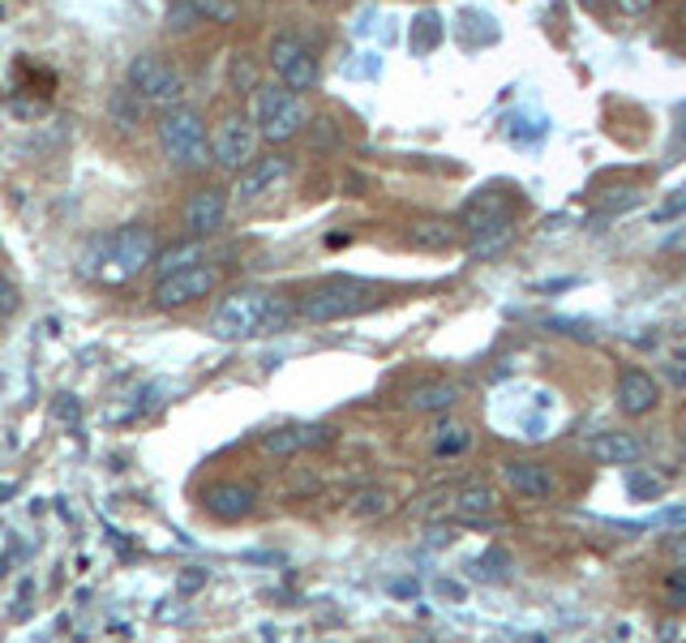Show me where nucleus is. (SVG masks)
Here are the masks:
<instances>
[{"label": "nucleus", "instance_id": "obj_1", "mask_svg": "<svg viewBox=\"0 0 686 643\" xmlns=\"http://www.w3.org/2000/svg\"><path fill=\"white\" fill-rule=\"evenodd\" d=\"M160 258V241L146 224H124L108 237H95L81 253V271L99 283H124L142 275Z\"/></svg>", "mask_w": 686, "mask_h": 643}, {"label": "nucleus", "instance_id": "obj_2", "mask_svg": "<svg viewBox=\"0 0 686 643\" xmlns=\"http://www.w3.org/2000/svg\"><path fill=\"white\" fill-rule=\"evenodd\" d=\"M292 318V305L275 296V292H262V287H241L232 296H224L210 314V335L219 344H241L253 335H271L283 330Z\"/></svg>", "mask_w": 686, "mask_h": 643}, {"label": "nucleus", "instance_id": "obj_3", "mask_svg": "<svg viewBox=\"0 0 686 643\" xmlns=\"http://www.w3.org/2000/svg\"><path fill=\"white\" fill-rule=\"evenodd\" d=\"M160 151L163 160L181 172H203L206 163H215L206 124L194 108H167L160 117Z\"/></svg>", "mask_w": 686, "mask_h": 643}, {"label": "nucleus", "instance_id": "obj_4", "mask_svg": "<svg viewBox=\"0 0 686 643\" xmlns=\"http://www.w3.org/2000/svg\"><path fill=\"white\" fill-rule=\"evenodd\" d=\"M253 124H258L262 142L280 146V142H292L309 124V108H305L301 90H292L283 81H271V86L253 90Z\"/></svg>", "mask_w": 686, "mask_h": 643}, {"label": "nucleus", "instance_id": "obj_5", "mask_svg": "<svg viewBox=\"0 0 686 643\" xmlns=\"http://www.w3.org/2000/svg\"><path fill=\"white\" fill-rule=\"evenodd\" d=\"M382 305V292L364 280H330L318 283L314 292H305L296 301V314L305 322H339V318H357L364 309Z\"/></svg>", "mask_w": 686, "mask_h": 643}, {"label": "nucleus", "instance_id": "obj_6", "mask_svg": "<svg viewBox=\"0 0 686 643\" xmlns=\"http://www.w3.org/2000/svg\"><path fill=\"white\" fill-rule=\"evenodd\" d=\"M124 81L151 103V108H181V99H185V78H181V69L172 65V61H163L160 52H138L133 61H129V69H124Z\"/></svg>", "mask_w": 686, "mask_h": 643}, {"label": "nucleus", "instance_id": "obj_7", "mask_svg": "<svg viewBox=\"0 0 686 643\" xmlns=\"http://www.w3.org/2000/svg\"><path fill=\"white\" fill-rule=\"evenodd\" d=\"M258 142H262V133H258L253 117H228V121L215 124V133H210L215 163L228 167V172H244L249 163L258 160Z\"/></svg>", "mask_w": 686, "mask_h": 643}, {"label": "nucleus", "instance_id": "obj_8", "mask_svg": "<svg viewBox=\"0 0 686 643\" xmlns=\"http://www.w3.org/2000/svg\"><path fill=\"white\" fill-rule=\"evenodd\" d=\"M266 61H271V74L283 81V86H292V90H314L318 86V56L305 47V43L296 40V35H275L271 40V52H266Z\"/></svg>", "mask_w": 686, "mask_h": 643}, {"label": "nucleus", "instance_id": "obj_9", "mask_svg": "<svg viewBox=\"0 0 686 643\" xmlns=\"http://www.w3.org/2000/svg\"><path fill=\"white\" fill-rule=\"evenodd\" d=\"M215 283H219V271L206 266V262H194V266H185V271L160 275V283H155V305H160V309H185V305L210 296Z\"/></svg>", "mask_w": 686, "mask_h": 643}, {"label": "nucleus", "instance_id": "obj_10", "mask_svg": "<svg viewBox=\"0 0 686 643\" xmlns=\"http://www.w3.org/2000/svg\"><path fill=\"white\" fill-rule=\"evenodd\" d=\"M203 506L219 523H241V520H249L253 506H258V489L244 481H215L203 493Z\"/></svg>", "mask_w": 686, "mask_h": 643}, {"label": "nucleus", "instance_id": "obj_11", "mask_svg": "<svg viewBox=\"0 0 686 643\" xmlns=\"http://www.w3.org/2000/svg\"><path fill=\"white\" fill-rule=\"evenodd\" d=\"M502 481H507V489L515 498H524V502H549L558 493L554 472L545 464H536V459H511V464H502Z\"/></svg>", "mask_w": 686, "mask_h": 643}, {"label": "nucleus", "instance_id": "obj_12", "mask_svg": "<svg viewBox=\"0 0 686 643\" xmlns=\"http://www.w3.org/2000/svg\"><path fill=\"white\" fill-rule=\"evenodd\" d=\"M511 224H515V206H511V198H502L498 189H481L477 198L468 201V210H464V228H468L472 237L511 232Z\"/></svg>", "mask_w": 686, "mask_h": 643}, {"label": "nucleus", "instance_id": "obj_13", "mask_svg": "<svg viewBox=\"0 0 686 643\" xmlns=\"http://www.w3.org/2000/svg\"><path fill=\"white\" fill-rule=\"evenodd\" d=\"M181 219H185V232L189 237H215L224 228V219H228V194L224 189H210V185L198 189V194H189Z\"/></svg>", "mask_w": 686, "mask_h": 643}, {"label": "nucleus", "instance_id": "obj_14", "mask_svg": "<svg viewBox=\"0 0 686 643\" xmlns=\"http://www.w3.org/2000/svg\"><path fill=\"white\" fill-rule=\"evenodd\" d=\"M335 443V425H283L262 434V450L266 455H301V450H318V446Z\"/></svg>", "mask_w": 686, "mask_h": 643}, {"label": "nucleus", "instance_id": "obj_15", "mask_svg": "<svg viewBox=\"0 0 686 643\" xmlns=\"http://www.w3.org/2000/svg\"><path fill=\"white\" fill-rule=\"evenodd\" d=\"M292 176V160L287 155H262V160H253L249 167L241 172V181H237V198L241 201H253L262 198V194H271L275 185H283Z\"/></svg>", "mask_w": 686, "mask_h": 643}, {"label": "nucleus", "instance_id": "obj_16", "mask_svg": "<svg viewBox=\"0 0 686 643\" xmlns=\"http://www.w3.org/2000/svg\"><path fill=\"white\" fill-rule=\"evenodd\" d=\"M656 403H661V386H656L652 373H644V369H627V373L618 378V407H622L627 416H647V412H656Z\"/></svg>", "mask_w": 686, "mask_h": 643}, {"label": "nucleus", "instance_id": "obj_17", "mask_svg": "<svg viewBox=\"0 0 686 643\" xmlns=\"http://www.w3.org/2000/svg\"><path fill=\"white\" fill-rule=\"evenodd\" d=\"M592 459L597 464H609V468H631V464H640L644 459V438H635V434H622V429H606V434H597L592 443Z\"/></svg>", "mask_w": 686, "mask_h": 643}, {"label": "nucleus", "instance_id": "obj_18", "mask_svg": "<svg viewBox=\"0 0 686 643\" xmlns=\"http://www.w3.org/2000/svg\"><path fill=\"white\" fill-rule=\"evenodd\" d=\"M459 400H464V386H459V382H450V378H434V382L412 386L407 407H412V412H446V407H455Z\"/></svg>", "mask_w": 686, "mask_h": 643}, {"label": "nucleus", "instance_id": "obj_19", "mask_svg": "<svg viewBox=\"0 0 686 643\" xmlns=\"http://www.w3.org/2000/svg\"><path fill=\"white\" fill-rule=\"evenodd\" d=\"M210 18H232V4L228 0H176L167 9V26L172 31H189V26L210 22Z\"/></svg>", "mask_w": 686, "mask_h": 643}, {"label": "nucleus", "instance_id": "obj_20", "mask_svg": "<svg viewBox=\"0 0 686 643\" xmlns=\"http://www.w3.org/2000/svg\"><path fill=\"white\" fill-rule=\"evenodd\" d=\"M459 237H464V224H455V219H416L407 228L412 249H450V244H459Z\"/></svg>", "mask_w": 686, "mask_h": 643}, {"label": "nucleus", "instance_id": "obj_21", "mask_svg": "<svg viewBox=\"0 0 686 643\" xmlns=\"http://www.w3.org/2000/svg\"><path fill=\"white\" fill-rule=\"evenodd\" d=\"M493 511H498V493H493L489 484H464V489L455 493V515H459V520L489 523Z\"/></svg>", "mask_w": 686, "mask_h": 643}, {"label": "nucleus", "instance_id": "obj_22", "mask_svg": "<svg viewBox=\"0 0 686 643\" xmlns=\"http://www.w3.org/2000/svg\"><path fill=\"white\" fill-rule=\"evenodd\" d=\"M142 103H146V99H142V95H138V90L124 81L121 90H112V99H108V112H112V121L121 124V129H133V124L142 121Z\"/></svg>", "mask_w": 686, "mask_h": 643}, {"label": "nucleus", "instance_id": "obj_23", "mask_svg": "<svg viewBox=\"0 0 686 643\" xmlns=\"http://www.w3.org/2000/svg\"><path fill=\"white\" fill-rule=\"evenodd\" d=\"M391 511V493L386 489H357L352 498H348V515L352 520H378V515H386Z\"/></svg>", "mask_w": 686, "mask_h": 643}, {"label": "nucleus", "instance_id": "obj_24", "mask_svg": "<svg viewBox=\"0 0 686 643\" xmlns=\"http://www.w3.org/2000/svg\"><path fill=\"white\" fill-rule=\"evenodd\" d=\"M194 241H198V237H194ZM194 241L176 244V249H163L160 258H155V271H160V275H172V271H185V266H194V262L203 258V249H198Z\"/></svg>", "mask_w": 686, "mask_h": 643}, {"label": "nucleus", "instance_id": "obj_25", "mask_svg": "<svg viewBox=\"0 0 686 643\" xmlns=\"http://www.w3.org/2000/svg\"><path fill=\"white\" fill-rule=\"evenodd\" d=\"M468 446H472V429L468 425H443L438 429V443H434V455L450 459V455H464Z\"/></svg>", "mask_w": 686, "mask_h": 643}, {"label": "nucleus", "instance_id": "obj_26", "mask_svg": "<svg viewBox=\"0 0 686 643\" xmlns=\"http://www.w3.org/2000/svg\"><path fill=\"white\" fill-rule=\"evenodd\" d=\"M472 575H477V579H507V575H511V558H507L502 549H489L484 558L472 563Z\"/></svg>", "mask_w": 686, "mask_h": 643}, {"label": "nucleus", "instance_id": "obj_27", "mask_svg": "<svg viewBox=\"0 0 686 643\" xmlns=\"http://www.w3.org/2000/svg\"><path fill=\"white\" fill-rule=\"evenodd\" d=\"M661 597H665L669 609H686V566L669 570V575L661 579Z\"/></svg>", "mask_w": 686, "mask_h": 643}, {"label": "nucleus", "instance_id": "obj_28", "mask_svg": "<svg viewBox=\"0 0 686 643\" xmlns=\"http://www.w3.org/2000/svg\"><path fill=\"white\" fill-rule=\"evenodd\" d=\"M18 309H22V292H18V283L0 271V322H9Z\"/></svg>", "mask_w": 686, "mask_h": 643}, {"label": "nucleus", "instance_id": "obj_29", "mask_svg": "<svg viewBox=\"0 0 686 643\" xmlns=\"http://www.w3.org/2000/svg\"><path fill=\"white\" fill-rule=\"evenodd\" d=\"M421 22H425V35H421V26H416V31H412V43H416L421 52H429V47L438 43V35H443V22H438V13H425Z\"/></svg>", "mask_w": 686, "mask_h": 643}, {"label": "nucleus", "instance_id": "obj_30", "mask_svg": "<svg viewBox=\"0 0 686 643\" xmlns=\"http://www.w3.org/2000/svg\"><path fill=\"white\" fill-rule=\"evenodd\" d=\"M669 554H674V563L686 566V532H678L674 541H669Z\"/></svg>", "mask_w": 686, "mask_h": 643}, {"label": "nucleus", "instance_id": "obj_31", "mask_svg": "<svg viewBox=\"0 0 686 643\" xmlns=\"http://www.w3.org/2000/svg\"><path fill=\"white\" fill-rule=\"evenodd\" d=\"M618 4H622L627 13H647V9H652V0H618Z\"/></svg>", "mask_w": 686, "mask_h": 643}, {"label": "nucleus", "instance_id": "obj_32", "mask_svg": "<svg viewBox=\"0 0 686 643\" xmlns=\"http://www.w3.org/2000/svg\"><path fill=\"white\" fill-rule=\"evenodd\" d=\"M678 22H683V31H686V4H683V18H678Z\"/></svg>", "mask_w": 686, "mask_h": 643}, {"label": "nucleus", "instance_id": "obj_33", "mask_svg": "<svg viewBox=\"0 0 686 643\" xmlns=\"http://www.w3.org/2000/svg\"><path fill=\"white\" fill-rule=\"evenodd\" d=\"M584 4H601V0H584Z\"/></svg>", "mask_w": 686, "mask_h": 643}]
</instances>
